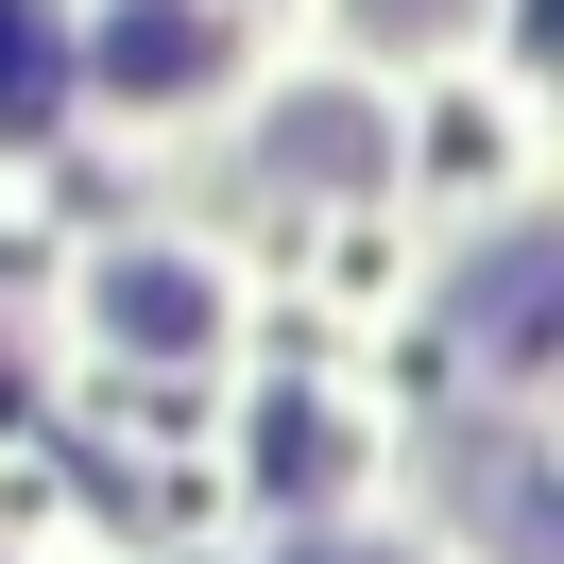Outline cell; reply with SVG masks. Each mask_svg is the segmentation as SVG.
<instances>
[{
	"label": "cell",
	"mask_w": 564,
	"mask_h": 564,
	"mask_svg": "<svg viewBox=\"0 0 564 564\" xmlns=\"http://www.w3.org/2000/svg\"><path fill=\"white\" fill-rule=\"evenodd\" d=\"M69 104V52H52V0H0V138H35Z\"/></svg>",
	"instance_id": "obj_1"
},
{
	"label": "cell",
	"mask_w": 564,
	"mask_h": 564,
	"mask_svg": "<svg viewBox=\"0 0 564 564\" xmlns=\"http://www.w3.org/2000/svg\"><path fill=\"white\" fill-rule=\"evenodd\" d=\"M104 69H120V86H206V69H223V35H206V18H188V0H172V18H154V0H138V18H120V52H104Z\"/></svg>",
	"instance_id": "obj_2"
},
{
	"label": "cell",
	"mask_w": 564,
	"mask_h": 564,
	"mask_svg": "<svg viewBox=\"0 0 564 564\" xmlns=\"http://www.w3.org/2000/svg\"><path fill=\"white\" fill-rule=\"evenodd\" d=\"M120 343H172L188 359V343H206V291H188L172 257H138V274H120Z\"/></svg>",
	"instance_id": "obj_3"
},
{
	"label": "cell",
	"mask_w": 564,
	"mask_h": 564,
	"mask_svg": "<svg viewBox=\"0 0 564 564\" xmlns=\"http://www.w3.org/2000/svg\"><path fill=\"white\" fill-rule=\"evenodd\" d=\"M359 18H377V35H445L462 0H359Z\"/></svg>",
	"instance_id": "obj_4"
}]
</instances>
